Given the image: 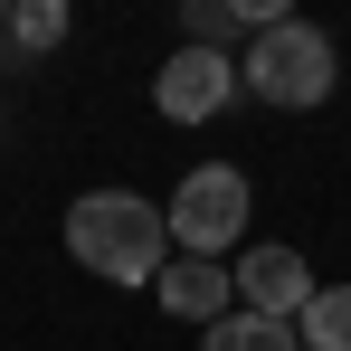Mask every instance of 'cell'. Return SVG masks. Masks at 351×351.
<instances>
[{"mask_svg": "<svg viewBox=\"0 0 351 351\" xmlns=\"http://www.w3.org/2000/svg\"><path fill=\"white\" fill-rule=\"evenodd\" d=\"M199 351H304V342H294V323H266V313H219Z\"/></svg>", "mask_w": 351, "mask_h": 351, "instance_id": "9", "label": "cell"}, {"mask_svg": "<svg viewBox=\"0 0 351 351\" xmlns=\"http://www.w3.org/2000/svg\"><path fill=\"white\" fill-rule=\"evenodd\" d=\"M228 294L237 313H266V323H294L304 304H313V266L294 256V247H247L228 266Z\"/></svg>", "mask_w": 351, "mask_h": 351, "instance_id": "5", "label": "cell"}, {"mask_svg": "<svg viewBox=\"0 0 351 351\" xmlns=\"http://www.w3.org/2000/svg\"><path fill=\"white\" fill-rule=\"evenodd\" d=\"M342 86V58H332V38L313 29V19H276V29H256L247 38V58H237V95H256V105H276V114H304V105H323Z\"/></svg>", "mask_w": 351, "mask_h": 351, "instance_id": "2", "label": "cell"}, {"mask_svg": "<svg viewBox=\"0 0 351 351\" xmlns=\"http://www.w3.org/2000/svg\"><path fill=\"white\" fill-rule=\"evenodd\" d=\"M304 351H351V285H313V304L294 313Z\"/></svg>", "mask_w": 351, "mask_h": 351, "instance_id": "8", "label": "cell"}, {"mask_svg": "<svg viewBox=\"0 0 351 351\" xmlns=\"http://www.w3.org/2000/svg\"><path fill=\"white\" fill-rule=\"evenodd\" d=\"M0 38H10L19 58L66 48V0H10V10H0Z\"/></svg>", "mask_w": 351, "mask_h": 351, "instance_id": "7", "label": "cell"}, {"mask_svg": "<svg viewBox=\"0 0 351 351\" xmlns=\"http://www.w3.org/2000/svg\"><path fill=\"white\" fill-rule=\"evenodd\" d=\"M66 256L86 276H105V285H152L171 266V228H162V209L143 190H86L66 209Z\"/></svg>", "mask_w": 351, "mask_h": 351, "instance_id": "1", "label": "cell"}, {"mask_svg": "<svg viewBox=\"0 0 351 351\" xmlns=\"http://www.w3.org/2000/svg\"><path fill=\"white\" fill-rule=\"evenodd\" d=\"M152 294H162V313L171 323H219V313H237V294H228V266H209V256H171L162 276H152Z\"/></svg>", "mask_w": 351, "mask_h": 351, "instance_id": "6", "label": "cell"}, {"mask_svg": "<svg viewBox=\"0 0 351 351\" xmlns=\"http://www.w3.org/2000/svg\"><path fill=\"white\" fill-rule=\"evenodd\" d=\"M256 219V180L237 171V162H190L171 190V209H162V228H171L180 256H209V266H228V247L247 237Z\"/></svg>", "mask_w": 351, "mask_h": 351, "instance_id": "3", "label": "cell"}, {"mask_svg": "<svg viewBox=\"0 0 351 351\" xmlns=\"http://www.w3.org/2000/svg\"><path fill=\"white\" fill-rule=\"evenodd\" d=\"M152 105L171 123H219L237 105V58H219V48H171V66L152 76Z\"/></svg>", "mask_w": 351, "mask_h": 351, "instance_id": "4", "label": "cell"}, {"mask_svg": "<svg viewBox=\"0 0 351 351\" xmlns=\"http://www.w3.org/2000/svg\"><path fill=\"white\" fill-rule=\"evenodd\" d=\"M180 29H190V48H219V58H228L237 10H228V0H190V19H180Z\"/></svg>", "mask_w": 351, "mask_h": 351, "instance_id": "10", "label": "cell"}]
</instances>
